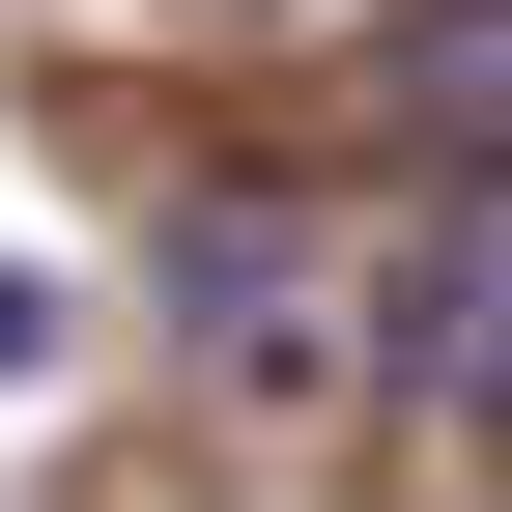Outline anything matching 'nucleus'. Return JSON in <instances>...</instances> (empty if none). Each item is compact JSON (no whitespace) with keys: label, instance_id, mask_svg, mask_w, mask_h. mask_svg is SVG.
I'll return each instance as SVG.
<instances>
[{"label":"nucleus","instance_id":"1","mask_svg":"<svg viewBox=\"0 0 512 512\" xmlns=\"http://www.w3.org/2000/svg\"><path fill=\"white\" fill-rule=\"evenodd\" d=\"M399 370H427V427H484V456H512V171L456 200V256L399 285Z\"/></svg>","mask_w":512,"mask_h":512},{"label":"nucleus","instance_id":"2","mask_svg":"<svg viewBox=\"0 0 512 512\" xmlns=\"http://www.w3.org/2000/svg\"><path fill=\"white\" fill-rule=\"evenodd\" d=\"M200 342H228V370H342V256H313L285 200H256V228H200Z\"/></svg>","mask_w":512,"mask_h":512},{"label":"nucleus","instance_id":"3","mask_svg":"<svg viewBox=\"0 0 512 512\" xmlns=\"http://www.w3.org/2000/svg\"><path fill=\"white\" fill-rule=\"evenodd\" d=\"M370 114H399V143H456V171H512V0H427V29L370 57Z\"/></svg>","mask_w":512,"mask_h":512}]
</instances>
